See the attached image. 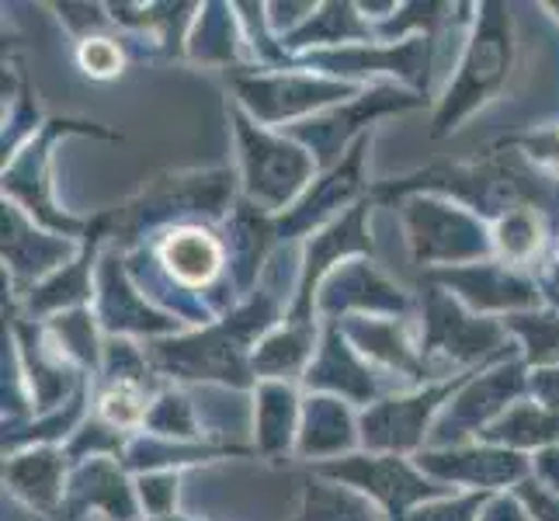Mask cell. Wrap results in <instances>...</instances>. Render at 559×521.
<instances>
[{"label":"cell","instance_id":"5b68a950","mask_svg":"<svg viewBox=\"0 0 559 521\" xmlns=\"http://www.w3.org/2000/svg\"><path fill=\"white\" fill-rule=\"evenodd\" d=\"M81 60L91 73H98V76H108L119 70V49H115L111 43H105V38H94V43L84 46L81 52Z\"/></svg>","mask_w":559,"mask_h":521},{"label":"cell","instance_id":"6da1fadb","mask_svg":"<svg viewBox=\"0 0 559 521\" xmlns=\"http://www.w3.org/2000/svg\"><path fill=\"white\" fill-rule=\"evenodd\" d=\"M504 43H508L504 32H500L497 22L490 17L484 35L476 38V46L466 60V76H462V84L455 91V105L476 102L479 94L500 81V73H504Z\"/></svg>","mask_w":559,"mask_h":521},{"label":"cell","instance_id":"7a4b0ae2","mask_svg":"<svg viewBox=\"0 0 559 521\" xmlns=\"http://www.w3.org/2000/svg\"><path fill=\"white\" fill-rule=\"evenodd\" d=\"M164 261L181 282L188 285H202L216 275L219 268V247L202 229H181V234H170L164 247Z\"/></svg>","mask_w":559,"mask_h":521},{"label":"cell","instance_id":"277c9868","mask_svg":"<svg viewBox=\"0 0 559 521\" xmlns=\"http://www.w3.org/2000/svg\"><path fill=\"white\" fill-rule=\"evenodd\" d=\"M102 414L111 424H136L143 417V400H140L136 390H129V386H119V390H111L102 400Z\"/></svg>","mask_w":559,"mask_h":521},{"label":"cell","instance_id":"3957f363","mask_svg":"<svg viewBox=\"0 0 559 521\" xmlns=\"http://www.w3.org/2000/svg\"><path fill=\"white\" fill-rule=\"evenodd\" d=\"M500 247L508 250V258H528L538 247L535 223L528 216H511L500 223Z\"/></svg>","mask_w":559,"mask_h":521}]
</instances>
